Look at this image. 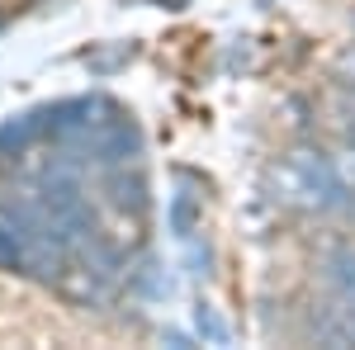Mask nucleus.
Returning <instances> with one entry per match:
<instances>
[{
    "label": "nucleus",
    "mask_w": 355,
    "mask_h": 350,
    "mask_svg": "<svg viewBox=\"0 0 355 350\" xmlns=\"http://www.w3.org/2000/svg\"><path fill=\"white\" fill-rule=\"evenodd\" d=\"M270 189L279 204L308 209V213H327L336 204H346V180L322 152H294L270 170Z\"/></svg>",
    "instance_id": "nucleus-1"
},
{
    "label": "nucleus",
    "mask_w": 355,
    "mask_h": 350,
    "mask_svg": "<svg viewBox=\"0 0 355 350\" xmlns=\"http://www.w3.org/2000/svg\"><path fill=\"white\" fill-rule=\"evenodd\" d=\"M327 279L346 303H355V251H331L327 256Z\"/></svg>",
    "instance_id": "nucleus-2"
},
{
    "label": "nucleus",
    "mask_w": 355,
    "mask_h": 350,
    "mask_svg": "<svg viewBox=\"0 0 355 350\" xmlns=\"http://www.w3.org/2000/svg\"><path fill=\"white\" fill-rule=\"evenodd\" d=\"M194 326H199V336L204 341H214V346H227V326H223V317L209 308V303H199V313H194Z\"/></svg>",
    "instance_id": "nucleus-3"
},
{
    "label": "nucleus",
    "mask_w": 355,
    "mask_h": 350,
    "mask_svg": "<svg viewBox=\"0 0 355 350\" xmlns=\"http://www.w3.org/2000/svg\"><path fill=\"white\" fill-rule=\"evenodd\" d=\"M110 189H114V199H119L123 209H128V204H133V209H142V204H147V194H142V180H137V175H133V185H128V175H114Z\"/></svg>",
    "instance_id": "nucleus-4"
},
{
    "label": "nucleus",
    "mask_w": 355,
    "mask_h": 350,
    "mask_svg": "<svg viewBox=\"0 0 355 350\" xmlns=\"http://www.w3.org/2000/svg\"><path fill=\"white\" fill-rule=\"evenodd\" d=\"M175 232L180 237L194 232V194H175Z\"/></svg>",
    "instance_id": "nucleus-5"
},
{
    "label": "nucleus",
    "mask_w": 355,
    "mask_h": 350,
    "mask_svg": "<svg viewBox=\"0 0 355 350\" xmlns=\"http://www.w3.org/2000/svg\"><path fill=\"white\" fill-rule=\"evenodd\" d=\"M336 341H355V303L346 308V322H341V331H336Z\"/></svg>",
    "instance_id": "nucleus-6"
}]
</instances>
